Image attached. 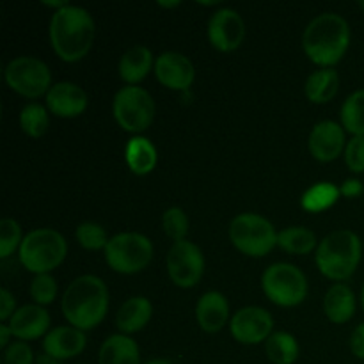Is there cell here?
<instances>
[{
    "label": "cell",
    "instance_id": "cell-26",
    "mask_svg": "<svg viewBox=\"0 0 364 364\" xmlns=\"http://www.w3.org/2000/svg\"><path fill=\"white\" fill-rule=\"evenodd\" d=\"M277 247L290 255L306 256L313 252V249L318 247V242H316V235L309 228L290 226L277 233Z\"/></svg>",
    "mask_w": 364,
    "mask_h": 364
},
{
    "label": "cell",
    "instance_id": "cell-45",
    "mask_svg": "<svg viewBox=\"0 0 364 364\" xmlns=\"http://www.w3.org/2000/svg\"><path fill=\"white\" fill-rule=\"evenodd\" d=\"M359 7H361V9L364 11V0H361V2H359Z\"/></svg>",
    "mask_w": 364,
    "mask_h": 364
},
{
    "label": "cell",
    "instance_id": "cell-10",
    "mask_svg": "<svg viewBox=\"0 0 364 364\" xmlns=\"http://www.w3.org/2000/svg\"><path fill=\"white\" fill-rule=\"evenodd\" d=\"M4 78L7 85L25 98H39L52 87V73L50 68L38 57L21 55L9 60L4 70Z\"/></svg>",
    "mask_w": 364,
    "mask_h": 364
},
{
    "label": "cell",
    "instance_id": "cell-23",
    "mask_svg": "<svg viewBox=\"0 0 364 364\" xmlns=\"http://www.w3.org/2000/svg\"><path fill=\"white\" fill-rule=\"evenodd\" d=\"M100 364H141V352L135 340L127 334H112L102 343L98 352Z\"/></svg>",
    "mask_w": 364,
    "mask_h": 364
},
{
    "label": "cell",
    "instance_id": "cell-24",
    "mask_svg": "<svg viewBox=\"0 0 364 364\" xmlns=\"http://www.w3.org/2000/svg\"><path fill=\"white\" fill-rule=\"evenodd\" d=\"M124 160H127L128 167L137 176H146L151 173L159 162V153H156L155 144L149 139L142 137V135H135L130 139L124 149Z\"/></svg>",
    "mask_w": 364,
    "mask_h": 364
},
{
    "label": "cell",
    "instance_id": "cell-44",
    "mask_svg": "<svg viewBox=\"0 0 364 364\" xmlns=\"http://www.w3.org/2000/svg\"><path fill=\"white\" fill-rule=\"evenodd\" d=\"M361 304H363V311H364V284H363V290H361Z\"/></svg>",
    "mask_w": 364,
    "mask_h": 364
},
{
    "label": "cell",
    "instance_id": "cell-29",
    "mask_svg": "<svg viewBox=\"0 0 364 364\" xmlns=\"http://www.w3.org/2000/svg\"><path fill=\"white\" fill-rule=\"evenodd\" d=\"M341 127L352 137H364V89L347 96L340 110Z\"/></svg>",
    "mask_w": 364,
    "mask_h": 364
},
{
    "label": "cell",
    "instance_id": "cell-6",
    "mask_svg": "<svg viewBox=\"0 0 364 364\" xmlns=\"http://www.w3.org/2000/svg\"><path fill=\"white\" fill-rule=\"evenodd\" d=\"M230 240L242 255L263 258L277 245V231L267 217L259 213H240L228 228Z\"/></svg>",
    "mask_w": 364,
    "mask_h": 364
},
{
    "label": "cell",
    "instance_id": "cell-33",
    "mask_svg": "<svg viewBox=\"0 0 364 364\" xmlns=\"http://www.w3.org/2000/svg\"><path fill=\"white\" fill-rule=\"evenodd\" d=\"M57 291H59V287H57V281L52 274L34 276V279L31 281V288H28V294H31L34 304L43 306V308L55 301Z\"/></svg>",
    "mask_w": 364,
    "mask_h": 364
},
{
    "label": "cell",
    "instance_id": "cell-16",
    "mask_svg": "<svg viewBox=\"0 0 364 364\" xmlns=\"http://www.w3.org/2000/svg\"><path fill=\"white\" fill-rule=\"evenodd\" d=\"M87 105V92L73 82H57L46 92V109L63 119L78 117L85 112Z\"/></svg>",
    "mask_w": 364,
    "mask_h": 364
},
{
    "label": "cell",
    "instance_id": "cell-9",
    "mask_svg": "<svg viewBox=\"0 0 364 364\" xmlns=\"http://www.w3.org/2000/svg\"><path fill=\"white\" fill-rule=\"evenodd\" d=\"M262 288L267 299L281 308H295L308 295V279L291 263H274L262 276Z\"/></svg>",
    "mask_w": 364,
    "mask_h": 364
},
{
    "label": "cell",
    "instance_id": "cell-37",
    "mask_svg": "<svg viewBox=\"0 0 364 364\" xmlns=\"http://www.w3.org/2000/svg\"><path fill=\"white\" fill-rule=\"evenodd\" d=\"M16 311V301L11 295V291L7 288L0 290V320L2 322H9L11 316Z\"/></svg>",
    "mask_w": 364,
    "mask_h": 364
},
{
    "label": "cell",
    "instance_id": "cell-38",
    "mask_svg": "<svg viewBox=\"0 0 364 364\" xmlns=\"http://www.w3.org/2000/svg\"><path fill=\"white\" fill-rule=\"evenodd\" d=\"M350 352L364 361V322L359 323L350 334Z\"/></svg>",
    "mask_w": 364,
    "mask_h": 364
},
{
    "label": "cell",
    "instance_id": "cell-18",
    "mask_svg": "<svg viewBox=\"0 0 364 364\" xmlns=\"http://www.w3.org/2000/svg\"><path fill=\"white\" fill-rule=\"evenodd\" d=\"M87 338L84 331L73 326H59L43 338V352L59 361L73 359L85 350Z\"/></svg>",
    "mask_w": 364,
    "mask_h": 364
},
{
    "label": "cell",
    "instance_id": "cell-22",
    "mask_svg": "<svg viewBox=\"0 0 364 364\" xmlns=\"http://www.w3.org/2000/svg\"><path fill=\"white\" fill-rule=\"evenodd\" d=\"M355 295L347 284H333L323 297V313L333 323H347L355 315Z\"/></svg>",
    "mask_w": 364,
    "mask_h": 364
},
{
    "label": "cell",
    "instance_id": "cell-2",
    "mask_svg": "<svg viewBox=\"0 0 364 364\" xmlns=\"http://www.w3.org/2000/svg\"><path fill=\"white\" fill-rule=\"evenodd\" d=\"M350 45V25L341 14L322 13L313 18L302 34V48L311 63L333 68L340 63Z\"/></svg>",
    "mask_w": 364,
    "mask_h": 364
},
{
    "label": "cell",
    "instance_id": "cell-5",
    "mask_svg": "<svg viewBox=\"0 0 364 364\" xmlns=\"http://www.w3.org/2000/svg\"><path fill=\"white\" fill-rule=\"evenodd\" d=\"M68 255L66 238L52 228H38L23 237L18 256L28 272L50 274L64 262Z\"/></svg>",
    "mask_w": 364,
    "mask_h": 364
},
{
    "label": "cell",
    "instance_id": "cell-34",
    "mask_svg": "<svg viewBox=\"0 0 364 364\" xmlns=\"http://www.w3.org/2000/svg\"><path fill=\"white\" fill-rule=\"evenodd\" d=\"M21 242L23 237H21L20 224L11 217L0 220V258H9L16 249H20Z\"/></svg>",
    "mask_w": 364,
    "mask_h": 364
},
{
    "label": "cell",
    "instance_id": "cell-17",
    "mask_svg": "<svg viewBox=\"0 0 364 364\" xmlns=\"http://www.w3.org/2000/svg\"><path fill=\"white\" fill-rule=\"evenodd\" d=\"M7 326L18 341L39 340L50 333V315L43 306L25 304L14 311Z\"/></svg>",
    "mask_w": 364,
    "mask_h": 364
},
{
    "label": "cell",
    "instance_id": "cell-3",
    "mask_svg": "<svg viewBox=\"0 0 364 364\" xmlns=\"http://www.w3.org/2000/svg\"><path fill=\"white\" fill-rule=\"evenodd\" d=\"M64 318L80 331H91L103 322L109 311V290L100 277L80 276L71 281L63 295Z\"/></svg>",
    "mask_w": 364,
    "mask_h": 364
},
{
    "label": "cell",
    "instance_id": "cell-25",
    "mask_svg": "<svg viewBox=\"0 0 364 364\" xmlns=\"http://www.w3.org/2000/svg\"><path fill=\"white\" fill-rule=\"evenodd\" d=\"M340 89V75L334 68H320L313 71L304 84L306 98L311 103L322 105L331 102Z\"/></svg>",
    "mask_w": 364,
    "mask_h": 364
},
{
    "label": "cell",
    "instance_id": "cell-42",
    "mask_svg": "<svg viewBox=\"0 0 364 364\" xmlns=\"http://www.w3.org/2000/svg\"><path fill=\"white\" fill-rule=\"evenodd\" d=\"M180 0H173V2H164V0H159L160 7H167V9H174V7L180 6Z\"/></svg>",
    "mask_w": 364,
    "mask_h": 364
},
{
    "label": "cell",
    "instance_id": "cell-20",
    "mask_svg": "<svg viewBox=\"0 0 364 364\" xmlns=\"http://www.w3.org/2000/svg\"><path fill=\"white\" fill-rule=\"evenodd\" d=\"M153 315V304L149 299L141 297H132L121 304V308L116 313V326L121 334H130L139 333L148 326Z\"/></svg>",
    "mask_w": 364,
    "mask_h": 364
},
{
    "label": "cell",
    "instance_id": "cell-1",
    "mask_svg": "<svg viewBox=\"0 0 364 364\" xmlns=\"http://www.w3.org/2000/svg\"><path fill=\"white\" fill-rule=\"evenodd\" d=\"M95 20L84 7L70 4L55 11L50 20V43L64 63H78L84 59L95 43Z\"/></svg>",
    "mask_w": 364,
    "mask_h": 364
},
{
    "label": "cell",
    "instance_id": "cell-31",
    "mask_svg": "<svg viewBox=\"0 0 364 364\" xmlns=\"http://www.w3.org/2000/svg\"><path fill=\"white\" fill-rule=\"evenodd\" d=\"M75 237H77V242L80 244V247L85 249V251H100V249L105 251L107 244L110 240L107 237L105 228L100 226L98 223L78 224L77 231H75Z\"/></svg>",
    "mask_w": 364,
    "mask_h": 364
},
{
    "label": "cell",
    "instance_id": "cell-27",
    "mask_svg": "<svg viewBox=\"0 0 364 364\" xmlns=\"http://www.w3.org/2000/svg\"><path fill=\"white\" fill-rule=\"evenodd\" d=\"M340 196L341 191L338 185L331 183V181H318L302 194L301 206L309 213L326 212L336 205Z\"/></svg>",
    "mask_w": 364,
    "mask_h": 364
},
{
    "label": "cell",
    "instance_id": "cell-11",
    "mask_svg": "<svg viewBox=\"0 0 364 364\" xmlns=\"http://www.w3.org/2000/svg\"><path fill=\"white\" fill-rule=\"evenodd\" d=\"M166 267L169 279L178 288H194L205 274V256L194 242L181 240L167 251Z\"/></svg>",
    "mask_w": 364,
    "mask_h": 364
},
{
    "label": "cell",
    "instance_id": "cell-41",
    "mask_svg": "<svg viewBox=\"0 0 364 364\" xmlns=\"http://www.w3.org/2000/svg\"><path fill=\"white\" fill-rule=\"evenodd\" d=\"M63 361H59V359L52 358V355H48L46 352H41V354L36 358V364H60Z\"/></svg>",
    "mask_w": 364,
    "mask_h": 364
},
{
    "label": "cell",
    "instance_id": "cell-40",
    "mask_svg": "<svg viewBox=\"0 0 364 364\" xmlns=\"http://www.w3.org/2000/svg\"><path fill=\"white\" fill-rule=\"evenodd\" d=\"M11 336H13V333H11L9 326H7V323H2V326H0V348H4V350H6V348L9 347Z\"/></svg>",
    "mask_w": 364,
    "mask_h": 364
},
{
    "label": "cell",
    "instance_id": "cell-14",
    "mask_svg": "<svg viewBox=\"0 0 364 364\" xmlns=\"http://www.w3.org/2000/svg\"><path fill=\"white\" fill-rule=\"evenodd\" d=\"M155 77L171 91H188L194 84L196 70L192 60L180 52H164L155 60Z\"/></svg>",
    "mask_w": 364,
    "mask_h": 364
},
{
    "label": "cell",
    "instance_id": "cell-36",
    "mask_svg": "<svg viewBox=\"0 0 364 364\" xmlns=\"http://www.w3.org/2000/svg\"><path fill=\"white\" fill-rule=\"evenodd\" d=\"M6 364H36L34 352L27 341H13L4 352Z\"/></svg>",
    "mask_w": 364,
    "mask_h": 364
},
{
    "label": "cell",
    "instance_id": "cell-12",
    "mask_svg": "<svg viewBox=\"0 0 364 364\" xmlns=\"http://www.w3.org/2000/svg\"><path fill=\"white\" fill-rule=\"evenodd\" d=\"M272 329V315L259 306H245L238 309L230 320L231 336L242 345L263 343L270 338Z\"/></svg>",
    "mask_w": 364,
    "mask_h": 364
},
{
    "label": "cell",
    "instance_id": "cell-13",
    "mask_svg": "<svg viewBox=\"0 0 364 364\" xmlns=\"http://www.w3.org/2000/svg\"><path fill=\"white\" fill-rule=\"evenodd\" d=\"M245 23L238 11L223 7L208 20V41L219 52H233L244 43Z\"/></svg>",
    "mask_w": 364,
    "mask_h": 364
},
{
    "label": "cell",
    "instance_id": "cell-21",
    "mask_svg": "<svg viewBox=\"0 0 364 364\" xmlns=\"http://www.w3.org/2000/svg\"><path fill=\"white\" fill-rule=\"evenodd\" d=\"M151 70H155V59L151 50L144 45L132 46L119 59V77L128 85H137Z\"/></svg>",
    "mask_w": 364,
    "mask_h": 364
},
{
    "label": "cell",
    "instance_id": "cell-43",
    "mask_svg": "<svg viewBox=\"0 0 364 364\" xmlns=\"http://www.w3.org/2000/svg\"><path fill=\"white\" fill-rule=\"evenodd\" d=\"M144 364H173L169 361V359H149V361H146Z\"/></svg>",
    "mask_w": 364,
    "mask_h": 364
},
{
    "label": "cell",
    "instance_id": "cell-35",
    "mask_svg": "<svg viewBox=\"0 0 364 364\" xmlns=\"http://www.w3.org/2000/svg\"><path fill=\"white\" fill-rule=\"evenodd\" d=\"M345 164L355 174L364 173V137H352L345 148Z\"/></svg>",
    "mask_w": 364,
    "mask_h": 364
},
{
    "label": "cell",
    "instance_id": "cell-19",
    "mask_svg": "<svg viewBox=\"0 0 364 364\" xmlns=\"http://www.w3.org/2000/svg\"><path fill=\"white\" fill-rule=\"evenodd\" d=\"M196 320L205 333L215 334L230 320V302L220 291H206L196 304Z\"/></svg>",
    "mask_w": 364,
    "mask_h": 364
},
{
    "label": "cell",
    "instance_id": "cell-28",
    "mask_svg": "<svg viewBox=\"0 0 364 364\" xmlns=\"http://www.w3.org/2000/svg\"><path fill=\"white\" fill-rule=\"evenodd\" d=\"M265 354L274 364H294L301 354V347L294 334L277 331L265 341Z\"/></svg>",
    "mask_w": 364,
    "mask_h": 364
},
{
    "label": "cell",
    "instance_id": "cell-15",
    "mask_svg": "<svg viewBox=\"0 0 364 364\" xmlns=\"http://www.w3.org/2000/svg\"><path fill=\"white\" fill-rule=\"evenodd\" d=\"M347 139H345V128L336 121H320L313 127L311 134L308 137V149L311 156L318 162H333L347 148Z\"/></svg>",
    "mask_w": 364,
    "mask_h": 364
},
{
    "label": "cell",
    "instance_id": "cell-30",
    "mask_svg": "<svg viewBox=\"0 0 364 364\" xmlns=\"http://www.w3.org/2000/svg\"><path fill=\"white\" fill-rule=\"evenodd\" d=\"M20 127L28 137H43L50 127L48 109L43 107L41 103H27L20 112Z\"/></svg>",
    "mask_w": 364,
    "mask_h": 364
},
{
    "label": "cell",
    "instance_id": "cell-32",
    "mask_svg": "<svg viewBox=\"0 0 364 364\" xmlns=\"http://www.w3.org/2000/svg\"><path fill=\"white\" fill-rule=\"evenodd\" d=\"M162 228L164 233L176 244V242L187 240L188 233V217L185 210L180 206H171L164 212L162 215Z\"/></svg>",
    "mask_w": 364,
    "mask_h": 364
},
{
    "label": "cell",
    "instance_id": "cell-7",
    "mask_svg": "<svg viewBox=\"0 0 364 364\" xmlns=\"http://www.w3.org/2000/svg\"><path fill=\"white\" fill-rule=\"evenodd\" d=\"M107 265L117 274H137L153 259V244L146 235L124 231L110 237L105 247Z\"/></svg>",
    "mask_w": 364,
    "mask_h": 364
},
{
    "label": "cell",
    "instance_id": "cell-4",
    "mask_svg": "<svg viewBox=\"0 0 364 364\" xmlns=\"http://www.w3.org/2000/svg\"><path fill=\"white\" fill-rule=\"evenodd\" d=\"M363 242L352 230H338L327 235L315 251L320 274L327 279L345 281L352 277L361 263Z\"/></svg>",
    "mask_w": 364,
    "mask_h": 364
},
{
    "label": "cell",
    "instance_id": "cell-39",
    "mask_svg": "<svg viewBox=\"0 0 364 364\" xmlns=\"http://www.w3.org/2000/svg\"><path fill=\"white\" fill-rule=\"evenodd\" d=\"M340 191H341V196H343V198L355 199V198H359V196L364 194V185L361 180H358V178H348V180H345L343 183H341Z\"/></svg>",
    "mask_w": 364,
    "mask_h": 364
},
{
    "label": "cell",
    "instance_id": "cell-8",
    "mask_svg": "<svg viewBox=\"0 0 364 364\" xmlns=\"http://www.w3.org/2000/svg\"><path fill=\"white\" fill-rule=\"evenodd\" d=\"M112 114L124 132L142 134L155 121V100L139 85H124L114 96Z\"/></svg>",
    "mask_w": 364,
    "mask_h": 364
}]
</instances>
